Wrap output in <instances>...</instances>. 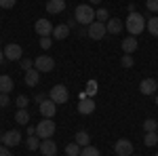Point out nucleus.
<instances>
[{"mask_svg": "<svg viewBox=\"0 0 158 156\" xmlns=\"http://www.w3.org/2000/svg\"><path fill=\"white\" fill-rule=\"evenodd\" d=\"M106 32H108V27H106V23H101V21H93V23L89 25V30H86V34L93 38V40H101V38L106 36Z\"/></svg>", "mask_w": 158, "mask_h": 156, "instance_id": "6", "label": "nucleus"}, {"mask_svg": "<svg viewBox=\"0 0 158 156\" xmlns=\"http://www.w3.org/2000/svg\"><path fill=\"white\" fill-rule=\"evenodd\" d=\"M34 68H36L38 72H53V68H55V59L51 57V55H40L34 59Z\"/></svg>", "mask_w": 158, "mask_h": 156, "instance_id": "5", "label": "nucleus"}, {"mask_svg": "<svg viewBox=\"0 0 158 156\" xmlns=\"http://www.w3.org/2000/svg\"><path fill=\"white\" fill-rule=\"evenodd\" d=\"M55 122H53V118H44L40 120L36 124V135L40 137V139H51L53 137V133H55Z\"/></svg>", "mask_w": 158, "mask_h": 156, "instance_id": "3", "label": "nucleus"}, {"mask_svg": "<svg viewBox=\"0 0 158 156\" xmlns=\"http://www.w3.org/2000/svg\"><path fill=\"white\" fill-rule=\"evenodd\" d=\"M106 27H108V34H120L122 32V21L120 19H108Z\"/></svg>", "mask_w": 158, "mask_h": 156, "instance_id": "20", "label": "nucleus"}, {"mask_svg": "<svg viewBox=\"0 0 158 156\" xmlns=\"http://www.w3.org/2000/svg\"><path fill=\"white\" fill-rule=\"evenodd\" d=\"M38 150H40L44 156H55V154H57V144H55L53 139H42Z\"/></svg>", "mask_w": 158, "mask_h": 156, "instance_id": "13", "label": "nucleus"}, {"mask_svg": "<svg viewBox=\"0 0 158 156\" xmlns=\"http://www.w3.org/2000/svg\"><path fill=\"white\" fill-rule=\"evenodd\" d=\"M32 68H34V59H23L21 61V70H23V72L32 70Z\"/></svg>", "mask_w": 158, "mask_h": 156, "instance_id": "35", "label": "nucleus"}, {"mask_svg": "<svg viewBox=\"0 0 158 156\" xmlns=\"http://www.w3.org/2000/svg\"><path fill=\"white\" fill-rule=\"evenodd\" d=\"M2 53H4V57L11 61H19L21 57H23V51H21V47L19 44H15V42H11V44H6V47L2 48Z\"/></svg>", "mask_w": 158, "mask_h": 156, "instance_id": "7", "label": "nucleus"}, {"mask_svg": "<svg viewBox=\"0 0 158 156\" xmlns=\"http://www.w3.org/2000/svg\"><path fill=\"white\" fill-rule=\"evenodd\" d=\"M143 129H146V133H152V131H156L158 129V122L154 118H148L146 122H143Z\"/></svg>", "mask_w": 158, "mask_h": 156, "instance_id": "29", "label": "nucleus"}, {"mask_svg": "<svg viewBox=\"0 0 158 156\" xmlns=\"http://www.w3.org/2000/svg\"><path fill=\"white\" fill-rule=\"evenodd\" d=\"M114 152L118 156H131L133 154V144L129 139H118L116 145H114Z\"/></svg>", "mask_w": 158, "mask_h": 156, "instance_id": "10", "label": "nucleus"}, {"mask_svg": "<svg viewBox=\"0 0 158 156\" xmlns=\"http://www.w3.org/2000/svg\"><path fill=\"white\" fill-rule=\"evenodd\" d=\"M0 156H13V154H11V150H9L6 145H0Z\"/></svg>", "mask_w": 158, "mask_h": 156, "instance_id": "38", "label": "nucleus"}, {"mask_svg": "<svg viewBox=\"0 0 158 156\" xmlns=\"http://www.w3.org/2000/svg\"><path fill=\"white\" fill-rule=\"evenodd\" d=\"M156 106H158V95H156Z\"/></svg>", "mask_w": 158, "mask_h": 156, "instance_id": "43", "label": "nucleus"}, {"mask_svg": "<svg viewBox=\"0 0 158 156\" xmlns=\"http://www.w3.org/2000/svg\"><path fill=\"white\" fill-rule=\"evenodd\" d=\"M146 30L152 34V36L158 38V17H156V15H154V17H150V19L146 21Z\"/></svg>", "mask_w": 158, "mask_h": 156, "instance_id": "22", "label": "nucleus"}, {"mask_svg": "<svg viewBox=\"0 0 158 156\" xmlns=\"http://www.w3.org/2000/svg\"><path fill=\"white\" fill-rule=\"evenodd\" d=\"M0 144H2V135H0Z\"/></svg>", "mask_w": 158, "mask_h": 156, "instance_id": "44", "label": "nucleus"}, {"mask_svg": "<svg viewBox=\"0 0 158 156\" xmlns=\"http://www.w3.org/2000/svg\"><path fill=\"white\" fill-rule=\"evenodd\" d=\"M34 27H36V34L42 38V36H53V27L55 25L51 23L49 19H38L36 23H34Z\"/></svg>", "mask_w": 158, "mask_h": 156, "instance_id": "8", "label": "nucleus"}, {"mask_svg": "<svg viewBox=\"0 0 158 156\" xmlns=\"http://www.w3.org/2000/svg\"><path fill=\"white\" fill-rule=\"evenodd\" d=\"M40 47L44 48V51H49V48L53 47V40H51V36H42V38H40Z\"/></svg>", "mask_w": 158, "mask_h": 156, "instance_id": "32", "label": "nucleus"}, {"mask_svg": "<svg viewBox=\"0 0 158 156\" xmlns=\"http://www.w3.org/2000/svg\"><path fill=\"white\" fill-rule=\"evenodd\" d=\"M44 97H47V95H44V93H40V95H36V97H34V101H36L38 106H40V103L44 101Z\"/></svg>", "mask_w": 158, "mask_h": 156, "instance_id": "39", "label": "nucleus"}, {"mask_svg": "<svg viewBox=\"0 0 158 156\" xmlns=\"http://www.w3.org/2000/svg\"><path fill=\"white\" fill-rule=\"evenodd\" d=\"M139 91H141V95H154L158 91V82L154 78H143L139 84Z\"/></svg>", "mask_w": 158, "mask_h": 156, "instance_id": "11", "label": "nucleus"}, {"mask_svg": "<svg viewBox=\"0 0 158 156\" xmlns=\"http://www.w3.org/2000/svg\"><path fill=\"white\" fill-rule=\"evenodd\" d=\"M146 6H148V11L158 13V0H148V2H146Z\"/></svg>", "mask_w": 158, "mask_h": 156, "instance_id": "36", "label": "nucleus"}, {"mask_svg": "<svg viewBox=\"0 0 158 156\" xmlns=\"http://www.w3.org/2000/svg\"><path fill=\"white\" fill-rule=\"evenodd\" d=\"M120 63H122V68H133V63H135V59L131 57V55H122V59H120Z\"/></svg>", "mask_w": 158, "mask_h": 156, "instance_id": "31", "label": "nucleus"}, {"mask_svg": "<svg viewBox=\"0 0 158 156\" xmlns=\"http://www.w3.org/2000/svg\"><path fill=\"white\" fill-rule=\"evenodd\" d=\"M32 135H36V127H27V137H32Z\"/></svg>", "mask_w": 158, "mask_h": 156, "instance_id": "40", "label": "nucleus"}, {"mask_svg": "<svg viewBox=\"0 0 158 156\" xmlns=\"http://www.w3.org/2000/svg\"><path fill=\"white\" fill-rule=\"evenodd\" d=\"M74 19L80 25H91L95 21V11L91 9V4H78L74 11Z\"/></svg>", "mask_w": 158, "mask_h": 156, "instance_id": "2", "label": "nucleus"}, {"mask_svg": "<svg viewBox=\"0 0 158 156\" xmlns=\"http://www.w3.org/2000/svg\"><path fill=\"white\" fill-rule=\"evenodd\" d=\"M154 156H158V152H156V154H154Z\"/></svg>", "mask_w": 158, "mask_h": 156, "instance_id": "45", "label": "nucleus"}, {"mask_svg": "<svg viewBox=\"0 0 158 156\" xmlns=\"http://www.w3.org/2000/svg\"><path fill=\"white\" fill-rule=\"evenodd\" d=\"M55 112H57V103H55L53 99H44V101L40 103V114H42L44 118H53Z\"/></svg>", "mask_w": 158, "mask_h": 156, "instance_id": "12", "label": "nucleus"}, {"mask_svg": "<svg viewBox=\"0 0 158 156\" xmlns=\"http://www.w3.org/2000/svg\"><path fill=\"white\" fill-rule=\"evenodd\" d=\"M40 141H42V139H40L38 135H32V137L25 139V145H27V150H38V148H40Z\"/></svg>", "mask_w": 158, "mask_h": 156, "instance_id": "24", "label": "nucleus"}, {"mask_svg": "<svg viewBox=\"0 0 158 156\" xmlns=\"http://www.w3.org/2000/svg\"><path fill=\"white\" fill-rule=\"evenodd\" d=\"M122 51H124V55H131V53H135V51H137V47H139V44H137V40H135V36H129V38H124V40H122Z\"/></svg>", "mask_w": 158, "mask_h": 156, "instance_id": "17", "label": "nucleus"}, {"mask_svg": "<svg viewBox=\"0 0 158 156\" xmlns=\"http://www.w3.org/2000/svg\"><path fill=\"white\" fill-rule=\"evenodd\" d=\"M68 36H70V25L68 23H59L53 27V38L55 40H63V38H68Z\"/></svg>", "mask_w": 158, "mask_h": 156, "instance_id": "16", "label": "nucleus"}, {"mask_svg": "<svg viewBox=\"0 0 158 156\" xmlns=\"http://www.w3.org/2000/svg\"><path fill=\"white\" fill-rule=\"evenodd\" d=\"M2 59H4V53H2V51H0V63H2Z\"/></svg>", "mask_w": 158, "mask_h": 156, "instance_id": "42", "label": "nucleus"}, {"mask_svg": "<svg viewBox=\"0 0 158 156\" xmlns=\"http://www.w3.org/2000/svg\"><path fill=\"white\" fill-rule=\"evenodd\" d=\"M80 156H99V150L95 145H85V148L80 150Z\"/></svg>", "mask_w": 158, "mask_h": 156, "instance_id": "26", "label": "nucleus"}, {"mask_svg": "<svg viewBox=\"0 0 158 156\" xmlns=\"http://www.w3.org/2000/svg\"><path fill=\"white\" fill-rule=\"evenodd\" d=\"M95 21L108 23V9H99V11H95Z\"/></svg>", "mask_w": 158, "mask_h": 156, "instance_id": "27", "label": "nucleus"}, {"mask_svg": "<svg viewBox=\"0 0 158 156\" xmlns=\"http://www.w3.org/2000/svg\"><path fill=\"white\" fill-rule=\"evenodd\" d=\"M2 144L6 145V148H11V145H19V144H21V133L17 131V129L6 131L4 135H2Z\"/></svg>", "mask_w": 158, "mask_h": 156, "instance_id": "9", "label": "nucleus"}, {"mask_svg": "<svg viewBox=\"0 0 158 156\" xmlns=\"http://www.w3.org/2000/svg\"><path fill=\"white\" fill-rule=\"evenodd\" d=\"M49 99H53L55 103H65V101L70 99V93H68V89H65L63 84H55L49 91Z\"/></svg>", "mask_w": 158, "mask_h": 156, "instance_id": "4", "label": "nucleus"}, {"mask_svg": "<svg viewBox=\"0 0 158 156\" xmlns=\"http://www.w3.org/2000/svg\"><path fill=\"white\" fill-rule=\"evenodd\" d=\"M127 30H129V34L131 36H137V34H141L143 30H146V19H143V15L137 11H131L129 13V17H127Z\"/></svg>", "mask_w": 158, "mask_h": 156, "instance_id": "1", "label": "nucleus"}, {"mask_svg": "<svg viewBox=\"0 0 158 156\" xmlns=\"http://www.w3.org/2000/svg\"><path fill=\"white\" fill-rule=\"evenodd\" d=\"M11 99H9V93H0V108H9Z\"/></svg>", "mask_w": 158, "mask_h": 156, "instance_id": "34", "label": "nucleus"}, {"mask_svg": "<svg viewBox=\"0 0 158 156\" xmlns=\"http://www.w3.org/2000/svg\"><path fill=\"white\" fill-rule=\"evenodd\" d=\"M27 103H30V99H27L25 95H19V97H17V108L23 110V108H27Z\"/></svg>", "mask_w": 158, "mask_h": 156, "instance_id": "33", "label": "nucleus"}, {"mask_svg": "<svg viewBox=\"0 0 158 156\" xmlns=\"http://www.w3.org/2000/svg\"><path fill=\"white\" fill-rule=\"evenodd\" d=\"M146 145H156L158 144V133L156 131H152V133H146Z\"/></svg>", "mask_w": 158, "mask_h": 156, "instance_id": "28", "label": "nucleus"}, {"mask_svg": "<svg viewBox=\"0 0 158 156\" xmlns=\"http://www.w3.org/2000/svg\"><path fill=\"white\" fill-rule=\"evenodd\" d=\"M78 112H80V114H93V112H95V101H93V97L80 99V101H78Z\"/></svg>", "mask_w": 158, "mask_h": 156, "instance_id": "14", "label": "nucleus"}, {"mask_svg": "<svg viewBox=\"0 0 158 156\" xmlns=\"http://www.w3.org/2000/svg\"><path fill=\"white\" fill-rule=\"evenodd\" d=\"M17 4V0H0V6L2 9H13Z\"/></svg>", "mask_w": 158, "mask_h": 156, "instance_id": "37", "label": "nucleus"}, {"mask_svg": "<svg viewBox=\"0 0 158 156\" xmlns=\"http://www.w3.org/2000/svg\"><path fill=\"white\" fill-rule=\"evenodd\" d=\"M156 133H158V129H156Z\"/></svg>", "mask_w": 158, "mask_h": 156, "instance_id": "46", "label": "nucleus"}, {"mask_svg": "<svg viewBox=\"0 0 158 156\" xmlns=\"http://www.w3.org/2000/svg\"><path fill=\"white\" fill-rule=\"evenodd\" d=\"M65 11V0H49L47 2V13L51 15H59Z\"/></svg>", "mask_w": 158, "mask_h": 156, "instance_id": "15", "label": "nucleus"}, {"mask_svg": "<svg viewBox=\"0 0 158 156\" xmlns=\"http://www.w3.org/2000/svg\"><path fill=\"white\" fill-rule=\"evenodd\" d=\"M15 120H17V122H19V124H27V122H30V112H27V110H17V112H15Z\"/></svg>", "mask_w": 158, "mask_h": 156, "instance_id": "23", "label": "nucleus"}, {"mask_svg": "<svg viewBox=\"0 0 158 156\" xmlns=\"http://www.w3.org/2000/svg\"><path fill=\"white\" fill-rule=\"evenodd\" d=\"M101 0H89V4H99Z\"/></svg>", "mask_w": 158, "mask_h": 156, "instance_id": "41", "label": "nucleus"}, {"mask_svg": "<svg viewBox=\"0 0 158 156\" xmlns=\"http://www.w3.org/2000/svg\"><path fill=\"white\" fill-rule=\"evenodd\" d=\"M65 156H80V145L76 144H68L65 145Z\"/></svg>", "mask_w": 158, "mask_h": 156, "instance_id": "25", "label": "nucleus"}, {"mask_svg": "<svg viewBox=\"0 0 158 156\" xmlns=\"http://www.w3.org/2000/svg\"><path fill=\"white\" fill-rule=\"evenodd\" d=\"M13 86H15L13 78L9 74H2V76H0V93H11Z\"/></svg>", "mask_w": 158, "mask_h": 156, "instance_id": "18", "label": "nucleus"}, {"mask_svg": "<svg viewBox=\"0 0 158 156\" xmlns=\"http://www.w3.org/2000/svg\"><path fill=\"white\" fill-rule=\"evenodd\" d=\"M74 141H76L78 145H82V148H85V145H91V135H89L86 131H78L76 137H74Z\"/></svg>", "mask_w": 158, "mask_h": 156, "instance_id": "21", "label": "nucleus"}, {"mask_svg": "<svg viewBox=\"0 0 158 156\" xmlns=\"http://www.w3.org/2000/svg\"><path fill=\"white\" fill-rule=\"evenodd\" d=\"M38 80H40V72H38L36 68H32V70L25 72V84L27 86H36Z\"/></svg>", "mask_w": 158, "mask_h": 156, "instance_id": "19", "label": "nucleus"}, {"mask_svg": "<svg viewBox=\"0 0 158 156\" xmlns=\"http://www.w3.org/2000/svg\"><path fill=\"white\" fill-rule=\"evenodd\" d=\"M86 97H93L95 95V93H97V82H95V80H89V82H86Z\"/></svg>", "mask_w": 158, "mask_h": 156, "instance_id": "30", "label": "nucleus"}, {"mask_svg": "<svg viewBox=\"0 0 158 156\" xmlns=\"http://www.w3.org/2000/svg\"><path fill=\"white\" fill-rule=\"evenodd\" d=\"M131 156H133V154H131Z\"/></svg>", "mask_w": 158, "mask_h": 156, "instance_id": "47", "label": "nucleus"}]
</instances>
